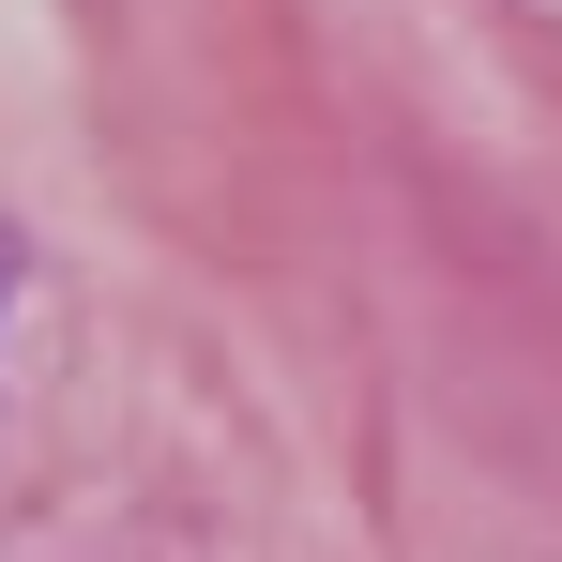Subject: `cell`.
I'll use <instances>...</instances> for the list:
<instances>
[{
  "label": "cell",
  "mask_w": 562,
  "mask_h": 562,
  "mask_svg": "<svg viewBox=\"0 0 562 562\" xmlns=\"http://www.w3.org/2000/svg\"><path fill=\"white\" fill-rule=\"evenodd\" d=\"M0 304H15V244H0Z\"/></svg>",
  "instance_id": "6da1fadb"
}]
</instances>
